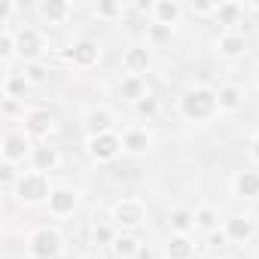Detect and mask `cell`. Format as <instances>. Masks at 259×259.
<instances>
[{
	"mask_svg": "<svg viewBox=\"0 0 259 259\" xmlns=\"http://www.w3.org/2000/svg\"><path fill=\"white\" fill-rule=\"evenodd\" d=\"M241 16H244V4H238V0H223V4H217V13H213V19L226 31H235V25H241Z\"/></svg>",
	"mask_w": 259,
	"mask_h": 259,
	"instance_id": "obj_23",
	"label": "cell"
},
{
	"mask_svg": "<svg viewBox=\"0 0 259 259\" xmlns=\"http://www.w3.org/2000/svg\"><path fill=\"white\" fill-rule=\"evenodd\" d=\"M177 113L189 125H207V122H213L220 116L217 89H210V85H189L177 98Z\"/></svg>",
	"mask_w": 259,
	"mask_h": 259,
	"instance_id": "obj_1",
	"label": "cell"
},
{
	"mask_svg": "<svg viewBox=\"0 0 259 259\" xmlns=\"http://www.w3.org/2000/svg\"><path fill=\"white\" fill-rule=\"evenodd\" d=\"M28 162H31V171L52 174V171L61 165V153H58V147H52V144H34Z\"/></svg>",
	"mask_w": 259,
	"mask_h": 259,
	"instance_id": "obj_17",
	"label": "cell"
},
{
	"mask_svg": "<svg viewBox=\"0 0 259 259\" xmlns=\"http://www.w3.org/2000/svg\"><path fill=\"white\" fill-rule=\"evenodd\" d=\"M220 259H232V256H220Z\"/></svg>",
	"mask_w": 259,
	"mask_h": 259,
	"instance_id": "obj_43",
	"label": "cell"
},
{
	"mask_svg": "<svg viewBox=\"0 0 259 259\" xmlns=\"http://www.w3.org/2000/svg\"><path fill=\"white\" fill-rule=\"evenodd\" d=\"M244 10H256V13H259V0H250V4H244Z\"/></svg>",
	"mask_w": 259,
	"mask_h": 259,
	"instance_id": "obj_41",
	"label": "cell"
},
{
	"mask_svg": "<svg viewBox=\"0 0 259 259\" xmlns=\"http://www.w3.org/2000/svg\"><path fill=\"white\" fill-rule=\"evenodd\" d=\"M217 101H220V113H238L244 107V89L238 82H223L217 89Z\"/></svg>",
	"mask_w": 259,
	"mask_h": 259,
	"instance_id": "obj_22",
	"label": "cell"
},
{
	"mask_svg": "<svg viewBox=\"0 0 259 259\" xmlns=\"http://www.w3.org/2000/svg\"><path fill=\"white\" fill-rule=\"evenodd\" d=\"M192 16H198V19H213V13H217V4H189L186 7Z\"/></svg>",
	"mask_w": 259,
	"mask_h": 259,
	"instance_id": "obj_35",
	"label": "cell"
},
{
	"mask_svg": "<svg viewBox=\"0 0 259 259\" xmlns=\"http://www.w3.org/2000/svg\"><path fill=\"white\" fill-rule=\"evenodd\" d=\"M171 40H174V28H165L159 22L147 25V49H165L171 46Z\"/></svg>",
	"mask_w": 259,
	"mask_h": 259,
	"instance_id": "obj_27",
	"label": "cell"
},
{
	"mask_svg": "<svg viewBox=\"0 0 259 259\" xmlns=\"http://www.w3.org/2000/svg\"><path fill=\"white\" fill-rule=\"evenodd\" d=\"M213 52H217L223 61H241V58L250 52V40H247V34H241V31H223V34L213 40Z\"/></svg>",
	"mask_w": 259,
	"mask_h": 259,
	"instance_id": "obj_12",
	"label": "cell"
},
{
	"mask_svg": "<svg viewBox=\"0 0 259 259\" xmlns=\"http://www.w3.org/2000/svg\"><path fill=\"white\" fill-rule=\"evenodd\" d=\"M119 138H122V153L125 156H135V159L147 156L153 150V144H156V135L150 132V128H144V125H128V128H122Z\"/></svg>",
	"mask_w": 259,
	"mask_h": 259,
	"instance_id": "obj_9",
	"label": "cell"
},
{
	"mask_svg": "<svg viewBox=\"0 0 259 259\" xmlns=\"http://www.w3.org/2000/svg\"><path fill=\"white\" fill-rule=\"evenodd\" d=\"M61 55H64V61H67L70 67H76V70H92V67H98V61H101V43L92 40V37H76V40L67 43V49H64Z\"/></svg>",
	"mask_w": 259,
	"mask_h": 259,
	"instance_id": "obj_6",
	"label": "cell"
},
{
	"mask_svg": "<svg viewBox=\"0 0 259 259\" xmlns=\"http://www.w3.org/2000/svg\"><path fill=\"white\" fill-rule=\"evenodd\" d=\"M25 76H28V82L31 85H43L46 79H49V67L43 64V61H37V64H25V70H22Z\"/></svg>",
	"mask_w": 259,
	"mask_h": 259,
	"instance_id": "obj_34",
	"label": "cell"
},
{
	"mask_svg": "<svg viewBox=\"0 0 259 259\" xmlns=\"http://www.w3.org/2000/svg\"><path fill=\"white\" fill-rule=\"evenodd\" d=\"M16 58H19L16 34L13 31H4V34H0V61H4V70H13V61Z\"/></svg>",
	"mask_w": 259,
	"mask_h": 259,
	"instance_id": "obj_29",
	"label": "cell"
},
{
	"mask_svg": "<svg viewBox=\"0 0 259 259\" xmlns=\"http://www.w3.org/2000/svg\"><path fill=\"white\" fill-rule=\"evenodd\" d=\"M195 229L198 232H217L220 229V210L217 207H210V204H201V207H195Z\"/></svg>",
	"mask_w": 259,
	"mask_h": 259,
	"instance_id": "obj_28",
	"label": "cell"
},
{
	"mask_svg": "<svg viewBox=\"0 0 259 259\" xmlns=\"http://www.w3.org/2000/svg\"><path fill=\"white\" fill-rule=\"evenodd\" d=\"M95 16L104 19V22L122 19V16H125V4H119V0H101V4L95 7Z\"/></svg>",
	"mask_w": 259,
	"mask_h": 259,
	"instance_id": "obj_30",
	"label": "cell"
},
{
	"mask_svg": "<svg viewBox=\"0 0 259 259\" xmlns=\"http://www.w3.org/2000/svg\"><path fill=\"white\" fill-rule=\"evenodd\" d=\"M13 34H16L19 58H22L25 64H37V61H43V55L49 52V40L43 37V31H37V28L25 25V28H16Z\"/></svg>",
	"mask_w": 259,
	"mask_h": 259,
	"instance_id": "obj_5",
	"label": "cell"
},
{
	"mask_svg": "<svg viewBox=\"0 0 259 259\" xmlns=\"http://www.w3.org/2000/svg\"><path fill=\"white\" fill-rule=\"evenodd\" d=\"M19 177H22L19 165H13V162H0V186H4L7 192H13V189H16Z\"/></svg>",
	"mask_w": 259,
	"mask_h": 259,
	"instance_id": "obj_33",
	"label": "cell"
},
{
	"mask_svg": "<svg viewBox=\"0 0 259 259\" xmlns=\"http://www.w3.org/2000/svg\"><path fill=\"white\" fill-rule=\"evenodd\" d=\"M110 250H113V256H116V259H135V256H138V250H141V241H138L132 232H119V235H116V241L110 244Z\"/></svg>",
	"mask_w": 259,
	"mask_h": 259,
	"instance_id": "obj_26",
	"label": "cell"
},
{
	"mask_svg": "<svg viewBox=\"0 0 259 259\" xmlns=\"http://www.w3.org/2000/svg\"><path fill=\"white\" fill-rule=\"evenodd\" d=\"M250 162H253V168H259V132L250 138Z\"/></svg>",
	"mask_w": 259,
	"mask_h": 259,
	"instance_id": "obj_36",
	"label": "cell"
},
{
	"mask_svg": "<svg viewBox=\"0 0 259 259\" xmlns=\"http://www.w3.org/2000/svg\"><path fill=\"white\" fill-rule=\"evenodd\" d=\"M183 13H186V7L180 4V0H156L150 22H159V25H165V28H174V25H180Z\"/></svg>",
	"mask_w": 259,
	"mask_h": 259,
	"instance_id": "obj_19",
	"label": "cell"
},
{
	"mask_svg": "<svg viewBox=\"0 0 259 259\" xmlns=\"http://www.w3.org/2000/svg\"><path fill=\"white\" fill-rule=\"evenodd\" d=\"M64 253V238L55 226H34L28 232V256L31 259H58Z\"/></svg>",
	"mask_w": 259,
	"mask_h": 259,
	"instance_id": "obj_3",
	"label": "cell"
},
{
	"mask_svg": "<svg viewBox=\"0 0 259 259\" xmlns=\"http://www.w3.org/2000/svg\"><path fill=\"white\" fill-rule=\"evenodd\" d=\"M147 95H153V89H150V82L144 79V76H122L119 79V98L125 101V104H138V101H144Z\"/></svg>",
	"mask_w": 259,
	"mask_h": 259,
	"instance_id": "obj_20",
	"label": "cell"
},
{
	"mask_svg": "<svg viewBox=\"0 0 259 259\" xmlns=\"http://www.w3.org/2000/svg\"><path fill=\"white\" fill-rule=\"evenodd\" d=\"M162 256L165 259H195L198 253H195V241H192V235H168V241H165V247H162Z\"/></svg>",
	"mask_w": 259,
	"mask_h": 259,
	"instance_id": "obj_21",
	"label": "cell"
},
{
	"mask_svg": "<svg viewBox=\"0 0 259 259\" xmlns=\"http://www.w3.org/2000/svg\"><path fill=\"white\" fill-rule=\"evenodd\" d=\"M168 226H171L174 235H192V232H198V229H195V210H189V207H177V210H171Z\"/></svg>",
	"mask_w": 259,
	"mask_h": 259,
	"instance_id": "obj_25",
	"label": "cell"
},
{
	"mask_svg": "<svg viewBox=\"0 0 259 259\" xmlns=\"http://www.w3.org/2000/svg\"><path fill=\"white\" fill-rule=\"evenodd\" d=\"M82 132H85V138H98V135L116 132V113L110 107H104V104L85 107L82 110Z\"/></svg>",
	"mask_w": 259,
	"mask_h": 259,
	"instance_id": "obj_8",
	"label": "cell"
},
{
	"mask_svg": "<svg viewBox=\"0 0 259 259\" xmlns=\"http://www.w3.org/2000/svg\"><path fill=\"white\" fill-rule=\"evenodd\" d=\"M159 113H162V104H159V98H156V95H147L144 101H138V104H135V116H141V119H147V122H150V119H156Z\"/></svg>",
	"mask_w": 259,
	"mask_h": 259,
	"instance_id": "obj_32",
	"label": "cell"
},
{
	"mask_svg": "<svg viewBox=\"0 0 259 259\" xmlns=\"http://www.w3.org/2000/svg\"><path fill=\"white\" fill-rule=\"evenodd\" d=\"M37 13L46 25H67L70 16H73V4L70 0H40Z\"/></svg>",
	"mask_w": 259,
	"mask_h": 259,
	"instance_id": "obj_18",
	"label": "cell"
},
{
	"mask_svg": "<svg viewBox=\"0 0 259 259\" xmlns=\"http://www.w3.org/2000/svg\"><path fill=\"white\" fill-rule=\"evenodd\" d=\"M162 259H165V256H162Z\"/></svg>",
	"mask_w": 259,
	"mask_h": 259,
	"instance_id": "obj_44",
	"label": "cell"
},
{
	"mask_svg": "<svg viewBox=\"0 0 259 259\" xmlns=\"http://www.w3.org/2000/svg\"><path fill=\"white\" fill-rule=\"evenodd\" d=\"M22 122H25V135L34 141V144H49V138L55 135V116L49 113V110H28L25 116H22Z\"/></svg>",
	"mask_w": 259,
	"mask_h": 259,
	"instance_id": "obj_10",
	"label": "cell"
},
{
	"mask_svg": "<svg viewBox=\"0 0 259 259\" xmlns=\"http://www.w3.org/2000/svg\"><path fill=\"white\" fill-rule=\"evenodd\" d=\"M46 207H49V213H52L55 220H64V217H70V213L79 207V189L58 183V186L52 189V195H49Z\"/></svg>",
	"mask_w": 259,
	"mask_h": 259,
	"instance_id": "obj_13",
	"label": "cell"
},
{
	"mask_svg": "<svg viewBox=\"0 0 259 259\" xmlns=\"http://www.w3.org/2000/svg\"><path fill=\"white\" fill-rule=\"evenodd\" d=\"M31 150H34V141L25 135V132H7L4 141H0V159L4 162H13V165H22L31 159Z\"/></svg>",
	"mask_w": 259,
	"mask_h": 259,
	"instance_id": "obj_11",
	"label": "cell"
},
{
	"mask_svg": "<svg viewBox=\"0 0 259 259\" xmlns=\"http://www.w3.org/2000/svg\"><path fill=\"white\" fill-rule=\"evenodd\" d=\"M232 195L238 198H259V168H241L229 180Z\"/></svg>",
	"mask_w": 259,
	"mask_h": 259,
	"instance_id": "obj_16",
	"label": "cell"
},
{
	"mask_svg": "<svg viewBox=\"0 0 259 259\" xmlns=\"http://www.w3.org/2000/svg\"><path fill=\"white\" fill-rule=\"evenodd\" d=\"M135 259H162V256H159L150 244H141V250H138V256H135Z\"/></svg>",
	"mask_w": 259,
	"mask_h": 259,
	"instance_id": "obj_37",
	"label": "cell"
},
{
	"mask_svg": "<svg viewBox=\"0 0 259 259\" xmlns=\"http://www.w3.org/2000/svg\"><path fill=\"white\" fill-rule=\"evenodd\" d=\"M195 259H207V256H201V253H198V256H195Z\"/></svg>",
	"mask_w": 259,
	"mask_h": 259,
	"instance_id": "obj_42",
	"label": "cell"
},
{
	"mask_svg": "<svg viewBox=\"0 0 259 259\" xmlns=\"http://www.w3.org/2000/svg\"><path fill=\"white\" fill-rule=\"evenodd\" d=\"M253 85H256V92H259V64L253 67Z\"/></svg>",
	"mask_w": 259,
	"mask_h": 259,
	"instance_id": "obj_40",
	"label": "cell"
},
{
	"mask_svg": "<svg viewBox=\"0 0 259 259\" xmlns=\"http://www.w3.org/2000/svg\"><path fill=\"white\" fill-rule=\"evenodd\" d=\"M79 259H107V256H104V253H98V250H89V253H82Z\"/></svg>",
	"mask_w": 259,
	"mask_h": 259,
	"instance_id": "obj_39",
	"label": "cell"
},
{
	"mask_svg": "<svg viewBox=\"0 0 259 259\" xmlns=\"http://www.w3.org/2000/svg\"><path fill=\"white\" fill-rule=\"evenodd\" d=\"M85 156L95 162V165H110L122 156V138L119 132H110V135H98V138H85Z\"/></svg>",
	"mask_w": 259,
	"mask_h": 259,
	"instance_id": "obj_7",
	"label": "cell"
},
{
	"mask_svg": "<svg viewBox=\"0 0 259 259\" xmlns=\"http://www.w3.org/2000/svg\"><path fill=\"white\" fill-rule=\"evenodd\" d=\"M110 220L116 229L122 232H135L147 223V204L144 198H119L113 207H110Z\"/></svg>",
	"mask_w": 259,
	"mask_h": 259,
	"instance_id": "obj_4",
	"label": "cell"
},
{
	"mask_svg": "<svg viewBox=\"0 0 259 259\" xmlns=\"http://www.w3.org/2000/svg\"><path fill=\"white\" fill-rule=\"evenodd\" d=\"M223 232H226V238H229V244H250L253 241V235H256V223H253V217L250 213H232L226 223H223Z\"/></svg>",
	"mask_w": 259,
	"mask_h": 259,
	"instance_id": "obj_14",
	"label": "cell"
},
{
	"mask_svg": "<svg viewBox=\"0 0 259 259\" xmlns=\"http://www.w3.org/2000/svg\"><path fill=\"white\" fill-rule=\"evenodd\" d=\"M31 89H34V85L28 82L25 73H16V70H7V73H4V95H7L10 101H25V95H28Z\"/></svg>",
	"mask_w": 259,
	"mask_h": 259,
	"instance_id": "obj_24",
	"label": "cell"
},
{
	"mask_svg": "<svg viewBox=\"0 0 259 259\" xmlns=\"http://www.w3.org/2000/svg\"><path fill=\"white\" fill-rule=\"evenodd\" d=\"M52 189H55V186H52L49 174H40V171H22V177H19L16 189H13V195H16L19 204H25V207H37V204H46V201H49Z\"/></svg>",
	"mask_w": 259,
	"mask_h": 259,
	"instance_id": "obj_2",
	"label": "cell"
},
{
	"mask_svg": "<svg viewBox=\"0 0 259 259\" xmlns=\"http://www.w3.org/2000/svg\"><path fill=\"white\" fill-rule=\"evenodd\" d=\"M116 235H119V232H116V226H110V223H95V226H92V244H95V247H104V244L110 247V244L116 241Z\"/></svg>",
	"mask_w": 259,
	"mask_h": 259,
	"instance_id": "obj_31",
	"label": "cell"
},
{
	"mask_svg": "<svg viewBox=\"0 0 259 259\" xmlns=\"http://www.w3.org/2000/svg\"><path fill=\"white\" fill-rule=\"evenodd\" d=\"M153 67V52L147 46H128L122 52V70L128 76H144Z\"/></svg>",
	"mask_w": 259,
	"mask_h": 259,
	"instance_id": "obj_15",
	"label": "cell"
},
{
	"mask_svg": "<svg viewBox=\"0 0 259 259\" xmlns=\"http://www.w3.org/2000/svg\"><path fill=\"white\" fill-rule=\"evenodd\" d=\"M226 241H229V238H226V232H210V244H213V247H223Z\"/></svg>",
	"mask_w": 259,
	"mask_h": 259,
	"instance_id": "obj_38",
	"label": "cell"
}]
</instances>
